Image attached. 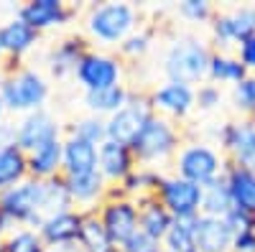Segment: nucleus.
I'll return each instance as SVG.
<instances>
[{"label":"nucleus","instance_id":"obj_9","mask_svg":"<svg viewBox=\"0 0 255 252\" xmlns=\"http://www.w3.org/2000/svg\"><path fill=\"white\" fill-rule=\"evenodd\" d=\"M97 219L102 222L108 237L118 247H123L140 229L138 227V201L123 196L118 188H113V194L108 196V201L97 209Z\"/></svg>","mask_w":255,"mask_h":252},{"label":"nucleus","instance_id":"obj_12","mask_svg":"<svg viewBox=\"0 0 255 252\" xmlns=\"http://www.w3.org/2000/svg\"><path fill=\"white\" fill-rule=\"evenodd\" d=\"M64 135H67V130H64V125L59 122V117L49 107L28 112V115L15 120V145L23 153H31L38 145H46V143L59 140Z\"/></svg>","mask_w":255,"mask_h":252},{"label":"nucleus","instance_id":"obj_4","mask_svg":"<svg viewBox=\"0 0 255 252\" xmlns=\"http://www.w3.org/2000/svg\"><path fill=\"white\" fill-rule=\"evenodd\" d=\"M181 145H184V140H181L179 125L153 112L151 120L143 125L140 135L133 140L130 151H133L138 166L161 168L163 171L166 163H174Z\"/></svg>","mask_w":255,"mask_h":252},{"label":"nucleus","instance_id":"obj_43","mask_svg":"<svg viewBox=\"0 0 255 252\" xmlns=\"http://www.w3.org/2000/svg\"><path fill=\"white\" fill-rule=\"evenodd\" d=\"M46 252H82L77 245H64V247H49Z\"/></svg>","mask_w":255,"mask_h":252},{"label":"nucleus","instance_id":"obj_13","mask_svg":"<svg viewBox=\"0 0 255 252\" xmlns=\"http://www.w3.org/2000/svg\"><path fill=\"white\" fill-rule=\"evenodd\" d=\"M151 115H153V107L148 102V94L133 92L125 107L120 112H115L113 117H108V140L133 145V140L143 130V125L151 120Z\"/></svg>","mask_w":255,"mask_h":252},{"label":"nucleus","instance_id":"obj_36","mask_svg":"<svg viewBox=\"0 0 255 252\" xmlns=\"http://www.w3.org/2000/svg\"><path fill=\"white\" fill-rule=\"evenodd\" d=\"M176 10L184 20H189V23H212V18L217 13L207 0H184V3H179Z\"/></svg>","mask_w":255,"mask_h":252},{"label":"nucleus","instance_id":"obj_21","mask_svg":"<svg viewBox=\"0 0 255 252\" xmlns=\"http://www.w3.org/2000/svg\"><path fill=\"white\" fill-rule=\"evenodd\" d=\"M191 224H194V237H197L199 252H232V240H235V232L230 229V224L225 219L204 217L202 214Z\"/></svg>","mask_w":255,"mask_h":252},{"label":"nucleus","instance_id":"obj_41","mask_svg":"<svg viewBox=\"0 0 255 252\" xmlns=\"http://www.w3.org/2000/svg\"><path fill=\"white\" fill-rule=\"evenodd\" d=\"M232 252H255V229L238 232L232 240Z\"/></svg>","mask_w":255,"mask_h":252},{"label":"nucleus","instance_id":"obj_25","mask_svg":"<svg viewBox=\"0 0 255 252\" xmlns=\"http://www.w3.org/2000/svg\"><path fill=\"white\" fill-rule=\"evenodd\" d=\"M176 219L168 214V209L156 199V196H148L138 201V227L140 232H145L148 237H153L158 242H163V237L168 235Z\"/></svg>","mask_w":255,"mask_h":252},{"label":"nucleus","instance_id":"obj_6","mask_svg":"<svg viewBox=\"0 0 255 252\" xmlns=\"http://www.w3.org/2000/svg\"><path fill=\"white\" fill-rule=\"evenodd\" d=\"M123 77H125V69H123L120 56L90 49L82 56L72 79L77 82V87L84 94V92H102V89L118 87V84H123Z\"/></svg>","mask_w":255,"mask_h":252},{"label":"nucleus","instance_id":"obj_37","mask_svg":"<svg viewBox=\"0 0 255 252\" xmlns=\"http://www.w3.org/2000/svg\"><path fill=\"white\" fill-rule=\"evenodd\" d=\"M222 102H225V92L220 84L204 82L197 87V112H215L222 107Z\"/></svg>","mask_w":255,"mask_h":252},{"label":"nucleus","instance_id":"obj_35","mask_svg":"<svg viewBox=\"0 0 255 252\" xmlns=\"http://www.w3.org/2000/svg\"><path fill=\"white\" fill-rule=\"evenodd\" d=\"M230 99H232V107L238 112L250 117L255 112V74H248L240 84H235L230 89Z\"/></svg>","mask_w":255,"mask_h":252},{"label":"nucleus","instance_id":"obj_19","mask_svg":"<svg viewBox=\"0 0 255 252\" xmlns=\"http://www.w3.org/2000/svg\"><path fill=\"white\" fill-rule=\"evenodd\" d=\"M82 224H84V212L69 209V212L49 217L36 232H38L41 240H44L46 247H64V245H77Z\"/></svg>","mask_w":255,"mask_h":252},{"label":"nucleus","instance_id":"obj_47","mask_svg":"<svg viewBox=\"0 0 255 252\" xmlns=\"http://www.w3.org/2000/svg\"><path fill=\"white\" fill-rule=\"evenodd\" d=\"M250 120H253V122H255V112H253V115H250Z\"/></svg>","mask_w":255,"mask_h":252},{"label":"nucleus","instance_id":"obj_8","mask_svg":"<svg viewBox=\"0 0 255 252\" xmlns=\"http://www.w3.org/2000/svg\"><path fill=\"white\" fill-rule=\"evenodd\" d=\"M209 33L215 51L238 49L243 41L255 36V5H235L230 10L215 13L209 23Z\"/></svg>","mask_w":255,"mask_h":252},{"label":"nucleus","instance_id":"obj_32","mask_svg":"<svg viewBox=\"0 0 255 252\" xmlns=\"http://www.w3.org/2000/svg\"><path fill=\"white\" fill-rule=\"evenodd\" d=\"M46 250L49 247L38 237V232L36 229H28V227L10 229L3 240V247H0V252H46Z\"/></svg>","mask_w":255,"mask_h":252},{"label":"nucleus","instance_id":"obj_26","mask_svg":"<svg viewBox=\"0 0 255 252\" xmlns=\"http://www.w3.org/2000/svg\"><path fill=\"white\" fill-rule=\"evenodd\" d=\"M163 173H166V171H161V168L138 166L135 171L118 186V191H120L123 196H128V199H133V201H140V199H148V196H156V188H158Z\"/></svg>","mask_w":255,"mask_h":252},{"label":"nucleus","instance_id":"obj_40","mask_svg":"<svg viewBox=\"0 0 255 252\" xmlns=\"http://www.w3.org/2000/svg\"><path fill=\"white\" fill-rule=\"evenodd\" d=\"M235 56L240 59V64L248 69V74H255V36L243 41V44L235 49Z\"/></svg>","mask_w":255,"mask_h":252},{"label":"nucleus","instance_id":"obj_45","mask_svg":"<svg viewBox=\"0 0 255 252\" xmlns=\"http://www.w3.org/2000/svg\"><path fill=\"white\" fill-rule=\"evenodd\" d=\"M8 120V112H5V107H3V102H0V125H3Z\"/></svg>","mask_w":255,"mask_h":252},{"label":"nucleus","instance_id":"obj_5","mask_svg":"<svg viewBox=\"0 0 255 252\" xmlns=\"http://www.w3.org/2000/svg\"><path fill=\"white\" fill-rule=\"evenodd\" d=\"M171 168L179 178H186L204 188L225 176L227 158L220 148H215L207 140H186L179 148Z\"/></svg>","mask_w":255,"mask_h":252},{"label":"nucleus","instance_id":"obj_46","mask_svg":"<svg viewBox=\"0 0 255 252\" xmlns=\"http://www.w3.org/2000/svg\"><path fill=\"white\" fill-rule=\"evenodd\" d=\"M3 69H5V64H3V61H0V72H3Z\"/></svg>","mask_w":255,"mask_h":252},{"label":"nucleus","instance_id":"obj_27","mask_svg":"<svg viewBox=\"0 0 255 252\" xmlns=\"http://www.w3.org/2000/svg\"><path fill=\"white\" fill-rule=\"evenodd\" d=\"M248 77V69L240 64V59L232 51H215L209 61V77L207 82L220 84V87H235Z\"/></svg>","mask_w":255,"mask_h":252},{"label":"nucleus","instance_id":"obj_1","mask_svg":"<svg viewBox=\"0 0 255 252\" xmlns=\"http://www.w3.org/2000/svg\"><path fill=\"white\" fill-rule=\"evenodd\" d=\"M212 54H215V49L204 38L181 33L166 46L161 72L168 82H181V84H189V87H199L209 77Z\"/></svg>","mask_w":255,"mask_h":252},{"label":"nucleus","instance_id":"obj_28","mask_svg":"<svg viewBox=\"0 0 255 252\" xmlns=\"http://www.w3.org/2000/svg\"><path fill=\"white\" fill-rule=\"evenodd\" d=\"M26 178H28V156L18 145L0 151V194Z\"/></svg>","mask_w":255,"mask_h":252},{"label":"nucleus","instance_id":"obj_29","mask_svg":"<svg viewBox=\"0 0 255 252\" xmlns=\"http://www.w3.org/2000/svg\"><path fill=\"white\" fill-rule=\"evenodd\" d=\"M77 247L82 252H120V247L108 237L102 222L97 219V212H87V214H84V224H82Z\"/></svg>","mask_w":255,"mask_h":252},{"label":"nucleus","instance_id":"obj_2","mask_svg":"<svg viewBox=\"0 0 255 252\" xmlns=\"http://www.w3.org/2000/svg\"><path fill=\"white\" fill-rule=\"evenodd\" d=\"M51 97L49 77L36 67H5L3 87H0V102L8 115L23 117L28 112L44 110Z\"/></svg>","mask_w":255,"mask_h":252},{"label":"nucleus","instance_id":"obj_39","mask_svg":"<svg viewBox=\"0 0 255 252\" xmlns=\"http://www.w3.org/2000/svg\"><path fill=\"white\" fill-rule=\"evenodd\" d=\"M225 222L230 224L232 232H245V229H255V214H248V212H240V209H232V212L225 217Z\"/></svg>","mask_w":255,"mask_h":252},{"label":"nucleus","instance_id":"obj_14","mask_svg":"<svg viewBox=\"0 0 255 252\" xmlns=\"http://www.w3.org/2000/svg\"><path fill=\"white\" fill-rule=\"evenodd\" d=\"M74 8L61 3V0H28V3H23L15 15L20 20H26V23L38 31L41 36H44L46 31H54V28H61L67 26L69 20L74 18Z\"/></svg>","mask_w":255,"mask_h":252},{"label":"nucleus","instance_id":"obj_44","mask_svg":"<svg viewBox=\"0 0 255 252\" xmlns=\"http://www.w3.org/2000/svg\"><path fill=\"white\" fill-rule=\"evenodd\" d=\"M5 235H8V227L0 222V247H3V240H5Z\"/></svg>","mask_w":255,"mask_h":252},{"label":"nucleus","instance_id":"obj_11","mask_svg":"<svg viewBox=\"0 0 255 252\" xmlns=\"http://www.w3.org/2000/svg\"><path fill=\"white\" fill-rule=\"evenodd\" d=\"M217 143L227 163L255 171V122L250 117L225 122L217 130Z\"/></svg>","mask_w":255,"mask_h":252},{"label":"nucleus","instance_id":"obj_24","mask_svg":"<svg viewBox=\"0 0 255 252\" xmlns=\"http://www.w3.org/2000/svg\"><path fill=\"white\" fill-rule=\"evenodd\" d=\"M130 94H133V89L125 87V84H118V87L102 89V92H84L82 94V107L87 110V115L108 120L125 107Z\"/></svg>","mask_w":255,"mask_h":252},{"label":"nucleus","instance_id":"obj_23","mask_svg":"<svg viewBox=\"0 0 255 252\" xmlns=\"http://www.w3.org/2000/svg\"><path fill=\"white\" fill-rule=\"evenodd\" d=\"M28 156V176L38 181H49L61 176L64 166V138L51 140L46 145H38L36 151L26 153Z\"/></svg>","mask_w":255,"mask_h":252},{"label":"nucleus","instance_id":"obj_15","mask_svg":"<svg viewBox=\"0 0 255 252\" xmlns=\"http://www.w3.org/2000/svg\"><path fill=\"white\" fill-rule=\"evenodd\" d=\"M90 51V41L82 38V36H67L56 41V44L46 51V72H49V79H56V82H64V79H72L82 56Z\"/></svg>","mask_w":255,"mask_h":252},{"label":"nucleus","instance_id":"obj_10","mask_svg":"<svg viewBox=\"0 0 255 252\" xmlns=\"http://www.w3.org/2000/svg\"><path fill=\"white\" fill-rule=\"evenodd\" d=\"M148 102H151L156 115L171 120V122H181L197 112V87L163 79L148 92Z\"/></svg>","mask_w":255,"mask_h":252},{"label":"nucleus","instance_id":"obj_18","mask_svg":"<svg viewBox=\"0 0 255 252\" xmlns=\"http://www.w3.org/2000/svg\"><path fill=\"white\" fill-rule=\"evenodd\" d=\"M38 44H41V33L33 31L26 20H20L18 15L8 18L5 23L0 26V46H3L5 59H10V61H20Z\"/></svg>","mask_w":255,"mask_h":252},{"label":"nucleus","instance_id":"obj_38","mask_svg":"<svg viewBox=\"0 0 255 252\" xmlns=\"http://www.w3.org/2000/svg\"><path fill=\"white\" fill-rule=\"evenodd\" d=\"M120 252H163V245L138 229V232L120 247Z\"/></svg>","mask_w":255,"mask_h":252},{"label":"nucleus","instance_id":"obj_42","mask_svg":"<svg viewBox=\"0 0 255 252\" xmlns=\"http://www.w3.org/2000/svg\"><path fill=\"white\" fill-rule=\"evenodd\" d=\"M10 145H15V122L5 120L0 125V151L10 148Z\"/></svg>","mask_w":255,"mask_h":252},{"label":"nucleus","instance_id":"obj_3","mask_svg":"<svg viewBox=\"0 0 255 252\" xmlns=\"http://www.w3.org/2000/svg\"><path fill=\"white\" fill-rule=\"evenodd\" d=\"M140 28V13L130 3H97L87 8L84 31L97 46H120L123 41Z\"/></svg>","mask_w":255,"mask_h":252},{"label":"nucleus","instance_id":"obj_30","mask_svg":"<svg viewBox=\"0 0 255 252\" xmlns=\"http://www.w3.org/2000/svg\"><path fill=\"white\" fill-rule=\"evenodd\" d=\"M232 209H235V206H232V199H230V191L225 186V178L204 186V201H202V214L204 217L225 219Z\"/></svg>","mask_w":255,"mask_h":252},{"label":"nucleus","instance_id":"obj_7","mask_svg":"<svg viewBox=\"0 0 255 252\" xmlns=\"http://www.w3.org/2000/svg\"><path fill=\"white\" fill-rule=\"evenodd\" d=\"M156 199L168 209L176 222H194L202 217V201H204V188L191 183L186 178H179L176 173H163Z\"/></svg>","mask_w":255,"mask_h":252},{"label":"nucleus","instance_id":"obj_31","mask_svg":"<svg viewBox=\"0 0 255 252\" xmlns=\"http://www.w3.org/2000/svg\"><path fill=\"white\" fill-rule=\"evenodd\" d=\"M67 135H74L79 140H87L92 145H100L108 140V120L102 117H95V115H84V117H77L69 128H67Z\"/></svg>","mask_w":255,"mask_h":252},{"label":"nucleus","instance_id":"obj_34","mask_svg":"<svg viewBox=\"0 0 255 252\" xmlns=\"http://www.w3.org/2000/svg\"><path fill=\"white\" fill-rule=\"evenodd\" d=\"M151 46H153V31L151 28H138L135 33H130L118 46V56H120V61L123 59L138 61V59H143L148 51H151Z\"/></svg>","mask_w":255,"mask_h":252},{"label":"nucleus","instance_id":"obj_16","mask_svg":"<svg viewBox=\"0 0 255 252\" xmlns=\"http://www.w3.org/2000/svg\"><path fill=\"white\" fill-rule=\"evenodd\" d=\"M135 168H138V163H135V156L130 151V145H123V143H115V140H105L100 145L97 171L102 173V178L113 188H118Z\"/></svg>","mask_w":255,"mask_h":252},{"label":"nucleus","instance_id":"obj_22","mask_svg":"<svg viewBox=\"0 0 255 252\" xmlns=\"http://www.w3.org/2000/svg\"><path fill=\"white\" fill-rule=\"evenodd\" d=\"M222 178H225V186L230 191L232 206L240 209V212L255 214V171L227 163Z\"/></svg>","mask_w":255,"mask_h":252},{"label":"nucleus","instance_id":"obj_33","mask_svg":"<svg viewBox=\"0 0 255 252\" xmlns=\"http://www.w3.org/2000/svg\"><path fill=\"white\" fill-rule=\"evenodd\" d=\"M161 245H163V252H199L197 237H194V224L174 222Z\"/></svg>","mask_w":255,"mask_h":252},{"label":"nucleus","instance_id":"obj_17","mask_svg":"<svg viewBox=\"0 0 255 252\" xmlns=\"http://www.w3.org/2000/svg\"><path fill=\"white\" fill-rule=\"evenodd\" d=\"M64 183H67V191H69V199H72L74 209H79V212H84V214L97 212V209L108 201V196L113 194V186L102 178L100 171L87 173V176L64 178Z\"/></svg>","mask_w":255,"mask_h":252},{"label":"nucleus","instance_id":"obj_20","mask_svg":"<svg viewBox=\"0 0 255 252\" xmlns=\"http://www.w3.org/2000/svg\"><path fill=\"white\" fill-rule=\"evenodd\" d=\"M97 145L79 140L74 135H64V166H61V176L72 178V176H87L97 171Z\"/></svg>","mask_w":255,"mask_h":252}]
</instances>
